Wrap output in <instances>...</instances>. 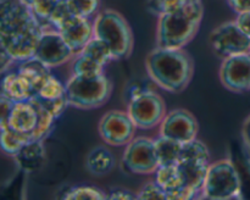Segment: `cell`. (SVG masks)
I'll return each instance as SVG.
<instances>
[{"instance_id":"cell-16","label":"cell","mask_w":250,"mask_h":200,"mask_svg":"<svg viewBox=\"0 0 250 200\" xmlns=\"http://www.w3.org/2000/svg\"><path fill=\"white\" fill-rule=\"evenodd\" d=\"M1 97L11 100L12 102L27 101L34 97V88L32 83L19 71H9L2 75Z\"/></svg>"},{"instance_id":"cell-23","label":"cell","mask_w":250,"mask_h":200,"mask_svg":"<svg viewBox=\"0 0 250 200\" xmlns=\"http://www.w3.org/2000/svg\"><path fill=\"white\" fill-rule=\"evenodd\" d=\"M104 65L88 58L82 53L76 54L71 60V75L78 76H98L104 73Z\"/></svg>"},{"instance_id":"cell-13","label":"cell","mask_w":250,"mask_h":200,"mask_svg":"<svg viewBox=\"0 0 250 200\" xmlns=\"http://www.w3.org/2000/svg\"><path fill=\"white\" fill-rule=\"evenodd\" d=\"M76 54L81 53L88 41L94 37V23L92 19L73 15L58 29Z\"/></svg>"},{"instance_id":"cell-12","label":"cell","mask_w":250,"mask_h":200,"mask_svg":"<svg viewBox=\"0 0 250 200\" xmlns=\"http://www.w3.org/2000/svg\"><path fill=\"white\" fill-rule=\"evenodd\" d=\"M219 77L229 92L244 93L250 90V54H238L222 59Z\"/></svg>"},{"instance_id":"cell-17","label":"cell","mask_w":250,"mask_h":200,"mask_svg":"<svg viewBox=\"0 0 250 200\" xmlns=\"http://www.w3.org/2000/svg\"><path fill=\"white\" fill-rule=\"evenodd\" d=\"M45 148L42 140H29L14 156L20 170L24 172H36L45 162Z\"/></svg>"},{"instance_id":"cell-8","label":"cell","mask_w":250,"mask_h":200,"mask_svg":"<svg viewBox=\"0 0 250 200\" xmlns=\"http://www.w3.org/2000/svg\"><path fill=\"white\" fill-rule=\"evenodd\" d=\"M209 41L214 53L221 59L250 54V37L239 28L236 21L219 24L210 33Z\"/></svg>"},{"instance_id":"cell-4","label":"cell","mask_w":250,"mask_h":200,"mask_svg":"<svg viewBox=\"0 0 250 200\" xmlns=\"http://www.w3.org/2000/svg\"><path fill=\"white\" fill-rule=\"evenodd\" d=\"M65 87L68 105L81 110L103 106L112 93L111 80L104 73L98 76L71 75Z\"/></svg>"},{"instance_id":"cell-24","label":"cell","mask_w":250,"mask_h":200,"mask_svg":"<svg viewBox=\"0 0 250 200\" xmlns=\"http://www.w3.org/2000/svg\"><path fill=\"white\" fill-rule=\"evenodd\" d=\"M81 53L104 66L107 65L110 61L114 60V55H112L110 46L104 40L97 38L95 36L88 41L87 45L82 49Z\"/></svg>"},{"instance_id":"cell-39","label":"cell","mask_w":250,"mask_h":200,"mask_svg":"<svg viewBox=\"0 0 250 200\" xmlns=\"http://www.w3.org/2000/svg\"><path fill=\"white\" fill-rule=\"evenodd\" d=\"M242 138H243L244 144L250 149V115L242 124Z\"/></svg>"},{"instance_id":"cell-15","label":"cell","mask_w":250,"mask_h":200,"mask_svg":"<svg viewBox=\"0 0 250 200\" xmlns=\"http://www.w3.org/2000/svg\"><path fill=\"white\" fill-rule=\"evenodd\" d=\"M177 165L181 171V176H182L183 187L195 193L197 197H200L210 161L188 159V160L178 161Z\"/></svg>"},{"instance_id":"cell-20","label":"cell","mask_w":250,"mask_h":200,"mask_svg":"<svg viewBox=\"0 0 250 200\" xmlns=\"http://www.w3.org/2000/svg\"><path fill=\"white\" fill-rule=\"evenodd\" d=\"M50 70L51 67L45 65L36 56L19 62V67H17V71L32 83L34 88V94H36L37 88L51 75Z\"/></svg>"},{"instance_id":"cell-10","label":"cell","mask_w":250,"mask_h":200,"mask_svg":"<svg viewBox=\"0 0 250 200\" xmlns=\"http://www.w3.org/2000/svg\"><path fill=\"white\" fill-rule=\"evenodd\" d=\"M199 124L190 111L186 109H173L166 112L159 124V134L175 139L180 143H187L197 138Z\"/></svg>"},{"instance_id":"cell-5","label":"cell","mask_w":250,"mask_h":200,"mask_svg":"<svg viewBox=\"0 0 250 200\" xmlns=\"http://www.w3.org/2000/svg\"><path fill=\"white\" fill-rule=\"evenodd\" d=\"M242 195V178L229 159L210 162L202 189V198L215 200L237 199Z\"/></svg>"},{"instance_id":"cell-21","label":"cell","mask_w":250,"mask_h":200,"mask_svg":"<svg viewBox=\"0 0 250 200\" xmlns=\"http://www.w3.org/2000/svg\"><path fill=\"white\" fill-rule=\"evenodd\" d=\"M154 140H155L156 155H158V160L160 165H175V163H178L181 159L182 143L175 140V139L160 136V134Z\"/></svg>"},{"instance_id":"cell-6","label":"cell","mask_w":250,"mask_h":200,"mask_svg":"<svg viewBox=\"0 0 250 200\" xmlns=\"http://www.w3.org/2000/svg\"><path fill=\"white\" fill-rule=\"evenodd\" d=\"M127 112L138 129H153L159 127L167 110L164 98L149 89L127 101Z\"/></svg>"},{"instance_id":"cell-38","label":"cell","mask_w":250,"mask_h":200,"mask_svg":"<svg viewBox=\"0 0 250 200\" xmlns=\"http://www.w3.org/2000/svg\"><path fill=\"white\" fill-rule=\"evenodd\" d=\"M0 60H1L0 61V71H1L2 75L6 72H9L10 68H11V66L16 62V61H15L14 59H12L11 56L6 53V51L2 50V49H1V58H0Z\"/></svg>"},{"instance_id":"cell-1","label":"cell","mask_w":250,"mask_h":200,"mask_svg":"<svg viewBox=\"0 0 250 200\" xmlns=\"http://www.w3.org/2000/svg\"><path fill=\"white\" fill-rule=\"evenodd\" d=\"M146 68L149 78L168 93H182L194 73V61L185 49L158 46L148 54Z\"/></svg>"},{"instance_id":"cell-30","label":"cell","mask_w":250,"mask_h":200,"mask_svg":"<svg viewBox=\"0 0 250 200\" xmlns=\"http://www.w3.org/2000/svg\"><path fill=\"white\" fill-rule=\"evenodd\" d=\"M193 1H197V0H148L146 9L150 14L159 17L161 15L176 11Z\"/></svg>"},{"instance_id":"cell-36","label":"cell","mask_w":250,"mask_h":200,"mask_svg":"<svg viewBox=\"0 0 250 200\" xmlns=\"http://www.w3.org/2000/svg\"><path fill=\"white\" fill-rule=\"evenodd\" d=\"M234 21L237 22V24L239 26V28L244 32L246 34H248L250 37V11L242 12V14H237V17Z\"/></svg>"},{"instance_id":"cell-35","label":"cell","mask_w":250,"mask_h":200,"mask_svg":"<svg viewBox=\"0 0 250 200\" xmlns=\"http://www.w3.org/2000/svg\"><path fill=\"white\" fill-rule=\"evenodd\" d=\"M226 2L236 14L250 11V0H226Z\"/></svg>"},{"instance_id":"cell-11","label":"cell","mask_w":250,"mask_h":200,"mask_svg":"<svg viewBox=\"0 0 250 200\" xmlns=\"http://www.w3.org/2000/svg\"><path fill=\"white\" fill-rule=\"evenodd\" d=\"M76 53L63 39L58 29H45L37 48L36 58L43 61L49 67H59L71 62Z\"/></svg>"},{"instance_id":"cell-14","label":"cell","mask_w":250,"mask_h":200,"mask_svg":"<svg viewBox=\"0 0 250 200\" xmlns=\"http://www.w3.org/2000/svg\"><path fill=\"white\" fill-rule=\"evenodd\" d=\"M38 107L32 100L14 102L6 121H0V123L7 124L10 128L21 133L31 134L38 123Z\"/></svg>"},{"instance_id":"cell-19","label":"cell","mask_w":250,"mask_h":200,"mask_svg":"<svg viewBox=\"0 0 250 200\" xmlns=\"http://www.w3.org/2000/svg\"><path fill=\"white\" fill-rule=\"evenodd\" d=\"M154 180L165 190L167 200H173L176 193L183 187L182 176L177 163L159 166L154 173Z\"/></svg>"},{"instance_id":"cell-29","label":"cell","mask_w":250,"mask_h":200,"mask_svg":"<svg viewBox=\"0 0 250 200\" xmlns=\"http://www.w3.org/2000/svg\"><path fill=\"white\" fill-rule=\"evenodd\" d=\"M188 159H199V160L210 161V151L207 144L198 138L187 141V143H183L180 161L188 160Z\"/></svg>"},{"instance_id":"cell-22","label":"cell","mask_w":250,"mask_h":200,"mask_svg":"<svg viewBox=\"0 0 250 200\" xmlns=\"http://www.w3.org/2000/svg\"><path fill=\"white\" fill-rule=\"evenodd\" d=\"M32 140L31 134L21 133L10 128L7 124L0 123V141L1 149L6 155L14 158L27 141Z\"/></svg>"},{"instance_id":"cell-32","label":"cell","mask_w":250,"mask_h":200,"mask_svg":"<svg viewBox=\"0 0 250 200\" xmlns=\"http://www.w3.org/2000/svg\"><path fill=\"white\" fill-rule=\"evenodd\" d=\"M31 100L36 102V104L41 105V106L43 107V109H45L48 112H50L56 120L65 112L66 107L68 106L67 97H62L54 100H41L37 99V98H32Z\"/></svg>"},{"instance_id":"cell-25","label":"cell","mask_w":250,"mask_h":200,"mask_svg":"<svg viewBox=\"0 0 250 200\" xmlns=\"http://www.w3.org/2000/svg\"><path fill=\"white\" fill-rule=\"evenodd\" d=\"M62 97H66L65 84H62L55 76L50 75L37 88L33 98L41 100H54Z\"/></svg>"},{"instance_id":"cell-41","label":"cell","mask_w":250,"mask_h":200,"mask_svg":"<svg viewBox=\"0 0 250 200\" xmlns=\"http://www.w3.org/2000/svg\"><path fill=\"white\" fill-rule=\"evenodd\" d=\"M60 1H67V0H60Z\"/></svg>"},{"instance_id":"cell-27","label":"cell","mask_w":250,"mask_h":200,"mask_svg":"<svg viewBox=\"0 0 250 200\" xmlns=\"http://www.w3.org/2000/svg\"><path fill=\"white\" fill-rule=\"evenodd\" d=\"M34 104H36V102H34ZM36 106L38 107L39 116L37 127L34 128V131L32 132V140L44 141V139H45L46 137L51 133V131H53L56 119L50 114V112H48L45 109H43L41 105L36 104Z\"/></svg>"},{"instance_id":"cell-31","label":"cell","mask_w":250,"mask_h":200,"mask_svg":"<svg viewBox=\"0 0 250 200\" xmlns=\"http://www.w3.org/2000/svg\"><path fill=\"white\" fill-rule=\"evenodd\" d=\"M67 4L76 16L92 19L98 14L100 0H67Z\"/></svg>"},{"instance_id":"cell-18","label":"cell","mask_w":250,"mask_h":200,"mask_svg":"<svg viewBox=\"0 0 250 200\" xmlns=\"http://www.w3.org/2000/svg\"><path fill=\"white\" fill-rule=\"evenodd\" d=\"M116 166V158L107 146H94L85 158V168L94 176L109 175Z\"/></svg>"},{"instance_id":"cell-2","label":"cell","mask_w":250,"mask_h":200,"mask_svg":"<svg viewBox=\"0 0 250 200\" xmlns=\"http://www.w3.org/2000/svg\"><path fill=\"white\" fill-rule=\"evenodd\" d=\"M204 16L202 0L159 16L156 45L170 49H185L197 36Z\"/></svg>"},{"instance_id":"cell-34","label":"cell","mask_w":250,"mask_h":200,"mask_svg":"<svg viewBox=\"0 0 250 200\" xmlns=\"http://www.w3.org/2000/svg\"><path fill=\"white\" fill-rule=\"evenodd\" d=\"M137 199H166L167 200V195H166L165 190L155 182H148L141 188L138 193H137Z\"/></svg>"},{"instance_id":"cell-33","label":"cell","mask_w":250,"mask_h":200,"mask_svg":"<svg viewBox=\"0 0 250 200\" xmlns=\"http://www.w3.org/2000/svg\"><path fill=\"white\" fill-rule=\"evenodd\" d=\"M72 10L68 6L67 1H59L58 6L54 10L53 15L49 19V24L53 27L54 29H59L67 20H70L73 16Z\"/></svg>"},{"instance_id":"cell-3","label":"cell","mask_w":250,"mask_h":200,"mask_svg":"<svg viewBox=\"0 0 250 200\" xmlns=\"http://www.w3.org/2000/svg\"><path fill=\"white\" fill-rule=\"evenodd\" d=\"M94 36L110 46L114 60L128 58L133 50V32L127 20L119 11L105 9L95 15Z\"/></svg>"},{"instance_id":"cell-37","label":"cell","mask_w":250,"mask_h":200,"mask_svg":"<svg viewBox=\"0 0 250 200\" xmlns=\"http://www.w3.org/2000/svg\"><path fill=\"white\" fill-rule=\"evenodd\" d=\"M109 199H137V193H132L127 189H115L109 194Z\"/></svg>"},{"instance_id":"cell-40","label":"cell","mask_w":250,"mask_h":200,"mask_svg":"<svg viewBox=\"0 0 250 200\" xmlns=\"http://www.w3.org/2000/svg\"><path fill=\"white\" fill-rule=\"evenodd\" d=\"M22 1H23L26 5H28V6H31L32 2H33L34 0H22Z\"/></svg>"},{"instance_id":"cell-26","label":"cell","mask_w":250,"mask_h":200,"mask_svg":"<svg viewBox=\"0 0 250 200\" xmlns=\"http://www.w3.org/2000/svg\"><path fill=\"white\" fill-rule=\"evenodd\" d=\"M63 199L67 200H104L109 199V194L103 192L100 188L93 185H76L70 188L63 195Z\"/></svg>"},{"instance_id":"cell-28","label":"cell","mask_w":250,"mask_h":200,"mask_svg":"<svg viewBox=\"0 0 250 200\" xmlns=\"http://www.w3.org/2000/svg\"><path fill=\"white\" fill-rule=\"evenodd\" d=\"M59 1L60 0H34L31 6H29L33 11L34 16L42 23L44 31L45 29H53V27L49 24V19L53 15L55 7L58 6Z\"/></svg>"},{"instance_id":"cell-7","label":"cell","mask_w":250,"mask_h":200,"mask_svg":"<svg viewBox=\"0 0 250 200\" xmlns=\"http://www.w3.org/2000/svg\"><path fill=\"white\" fill-rule=\"evenodd\" d=\"M122 165L134 175H154L160 166L156 155L155 140L144 136L134 137L125 146Z\"/></svg>"},{"instance_id":"cell-9","label":"cell","mask_w":250,"mask_h":200,"mask_svg":"<svg viewBox=\"0 0 250 200\" xmlns=\"http://www.w3.org/2000/svg\"><path fill=\"white\" fill-rule=\"evenodd\" d=\"M98 131L107 145L126 146L136 137L137 126L127 110H110L100 119Z\"/></svg>"}]
</instances>
